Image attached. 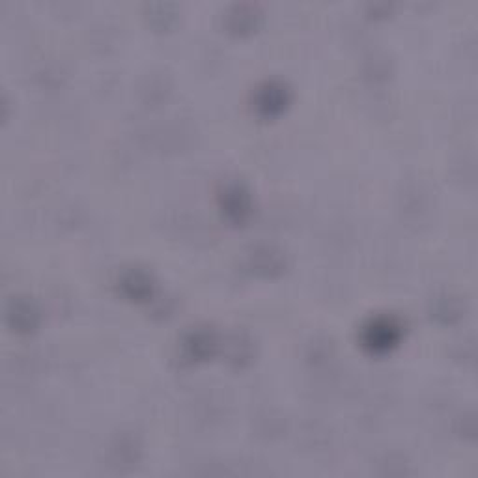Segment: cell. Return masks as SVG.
Returning <instances> with one entry per match:
<instances>
[{
  "label": "cell",
  "mask_w": 478,
  "mask_h": 478,
  "mask_svg": "<svg viewBox=\"0 0 478 478\" xmlns=\"http://www.w3.org/2000/svg\"><path fill=\"white\" fill-rule=\"evenodd\" d=\"M400 335V325L392 321V319L379 318L374 319L365 330V342L372 346L374 349L389 348Z\"/></svg>",
  "instance_id": "1"
},
{
  "label": "cell",
  "mask_w": 478,
  "mask_h": 478,
  "mask_svg": "<svg viewBox=\"0 0 478 478\" xmlns=\"http://www.w3.org/2000/svg\"><path fill=\"white\" fill-rule=\"evenodd\" d=\"M284 103H286V90L280 84H266L258 94V109H262L264 113H275Z\"/></svg>",
  "instance_id": "2"
},
{
  "label": "cell",
  "mask_w": 478,
  "mask_h": 478,
  "mask_svg": "<svg viewBox=\"0 0 478 478\" xmlns=\"http://www.w3.org/2000/svg\"><path fill=\"white\" fill-rule=\"evenodd\" d=\"M247 195L243 193L237 185H234V187H230V189L226 191L225 195V207L226 212L232 213V215H236V217H241L243 213L247 212Z\"/></svg>",
  "instance_id": "3"
},
{
  "label": "cell",
  "mask_w": 478,
  "mask_h": 478,
  "mask_svg": "<svg viewBox=\"0 0 478 478\" xmlns=\"http://www.w3.org/2000/svg\"><path fill=\"white\" fill-rule=\"evenodd\" d=\"M122 282H124L125 288L129 289L131 294H135L136 297L142 296V294H146V292L150 289V286H148L150 280L144 273H138V271L129 273V275H127Z\"/></svg>",
  "instance_id": "4"
}]
</instances>
